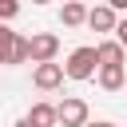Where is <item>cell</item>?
<instances>
[{
  "label": "cell",
  "instance_id": "obj_13",
  "mask_svg": "<svg viewBox=\"0 0 127 127\" xmlns=\"http://www.w3.org/2000/svg\"><path fill=\"white\" fill-rule=\"evenodd\" d=\"M103 4H111L115 12H123V8H127V0H103Z\"/></svg>",
  "mask_w": 127,
  "mask_h": 127
},
{
  "label": "cell",
  "instance_id": "obj_17",
  "mask_svg": "<svg viewBox=\"0 0 127 127\" xmlns=\"http://www.w3.org/2000/svg\"><path fill=\"white\" fill-rule=\"evenodd\" d=\"M64 4H71V0H64Z\"/></svg>",
  "mask_w": 127,
  "mask_h": 127
},
{
  "label": "cell",
  "instance_id": "obj_3",
  "mask_svg": "<svg viewBox=\"0 0 127 127\" xmlns=\"http://www.w3.org/2000/svg\"><path fill=\"white\" fill-rule=\"evenodd\" d=\"M64 64H36L32 67V83L40 87V91H56V87H64Z\"/></svg>",
  "mask_w": 127,
  "mask_h": 127
},
{
  "label": "cell",
  "instance_id": "obj_1",
  "mask_svg": "<svg viewBox=\"0 0 127 127\" xmlns=\"http://www.w3.org/2000/svg\"><path fill=\"white\" fill-rule=\"evenodd\" d=\"M95 67H99V56H95V48H75L71 56H67V64H64V71H67V79H75V83H83V79H91L95 75Z\"/></svg>",
  "mask_w": 127,
  "mask_h": 127
},
{
  "label": "cell",
  "instance_id": "obj_6",
  "mask_svg": "<svg viewBox=\"0 0 127 127\" xmlns=\"http://www.w3.org/2000/svg\"><path fill=\"white\" fill-rule=\"evenodd\" d=\"M95 56H99V67H123L127 48L119 40H103V44H95Z\"/></svg>",
  "mask_w": 127,
  "mask_h": 127
},
{
  "label": "cell",
  "instance_id": "obj_4",
  "mask_svg": "<svg viewBox=\"0 0 127 127\" xmlns=\"http://www.w3.org/2000/svg\"><path fill=\"white\" fill-rule=\"evenodd\" d=\"M56 107H60V127H87V103L79 95H67Z\"/></svg>",
  "mask_w": 127,
  "mask_h": 127
},
{
  "label": "cell",
  "instance_id": "obj_16",
  "mask_svg": "<svg viewBox=\"0 0 127 127\" xmlns=\"http://www.w3.org/2000/svg\"><path fill=\"white\" fill-rule=\"evenodd\" d=\"M32 4H48V0H32Z\"/></svg>",
  "mask_w": 127,
  "mask_h": 127
},
{
  "label": "cell",
  "instance_id": "obj_5",
  "mask_svg": "<svg viewBox=\"0 0 127 127\" xmlns=\"http://www.w3.org/2000/svg\"><path fill=\"white\" fill-rule=\"evenodd\" d=\"M87 28H95V32H115V28H119V12H115L111 4H95V8L87 12Z\"/></svg>",
  "mask_w": 127,
  "mask_h": 127
},
{
  "label": "cell",
  "instance_id": "obj_8",
  "mask_svg": "<svg viewBox=\"0 0 127 127\" xmlns=\"http://www.w3.org/2000/svg\"><path fill=\"white\" fill-rule=\"evenodd\" d=\"M87 12L91 8H83V0H71V4L60 8V24L64 28H79V24H87Z\"/></svg>",
  "mask_w": 127,
  "mask_h": 127
},
{
  "label": "cell",
  "instance_id": "obj_9",
  "mask_svg": "<svg viewBox=\"0 0 127 127\" xmlns=\"http://www.w3.org/2000/svg\"><path fill=\"white\" fill-rule=\"evenodd\" d=\"M95 83H99L103 91H123L127 75H123V67H99V71H95Z\"/></svg>",
  "mask_w": 127,
  "mask_h": 127
},
{
  "label": "cell",
  "instance_id": "obj_15",
  "mask_svg": "<svg viewBox=\"0 0 127 127\" xmlns=\"http://www.w3.org/2000/svg\"><path fill=\"white\" fill-rule=\"evenodd\" d=\"M12 127H32V123H28V119H16V123H12Z\"/></svg>",
  "mask_w": 127,
  "mask_h": 127
},
{
  "label": "cell",
  "instance_id": "obj_10",
  "mask_svg": "<svg viewBox=\"0 0 127 127\" xmlns=\"http://www.w3.org/2000/svg\"><path fill=\"white\" fill-rule=\"evenodd\" d=\"M16 40H20V32H12V28L0 20V64H8V67H12V52H16Z\"/></svg>",
  "mask_w": 127,
  "mask_h": 127
},
{
  "label": "cell",
  "instance_id": "obj_2",
  "mask_svg": "<svg viewBox=\"0 0 127 127\" xmlns=\"http://www.w3.org/2000/svg\"><path fill=\"white\" fill-rule=\"evenodd\" d=\"M56 52H60L56 32H36L32 36V64H56Z\"/></svg>",
  "mask_w": 127,
  "mask_h": 127
},
{
  "label": "cell",
  "instance_id": "obj_11",
  "mask_svg": "<svg viewBox=\"0 0 127 127\" xmlns=\"http://www.w3.org/2000/svg\"><path fill=\"white\" fill-rule=\"evenodd\" d=\"M20 16V0H0V20L8 24V20H16Z\"/></svg>",
  "mask_w": 127,
  "mask_h": 127
},
{
  "label": "cell",
  "instance_id": "obj_7",
  "mask_svg": "<svg viewBox=\"0 0 127 127\" xmlns=\"http://www.w3.org/2000/svg\"><path fill=\"white\" fill-rule=\"evenodd\" d=\"M32 127H56L60 123V107L56 103H48V99H40V103H32V111L24 115Z\"/></svg>",
  "mask_w": 127,
  "mask_h": 127
},
{
  "label": "cell",
  "instance_id": "obj_12",
  "mask_svg": "<svg viewBox=\"0 0 127 127\" xmlns=\"http://www.w3.org/2000/svg\"><path fill=\"white\" fill-rule=\"evenodd\" d=\"M115 40H119V44L127 48V20H119V28H115Z\"/></svg>",
  "mask_w": 127,
  "mask_h": 127
},
{
  "label": "cell",
  "instance_id": "obj_14",
  "mask_svg": "<svg viewBox=\"0 0 127 127\" xmlns=\"http://www.w3.org/2000/svg\"><path fill=\"white\" fill-rule=\"evenodd\" d=\"M87 127H115V123H107V119H99V123H87Z\"/></svg>",
  "mask_w": 127,
  "mask_h": 127
}]
</instances>
